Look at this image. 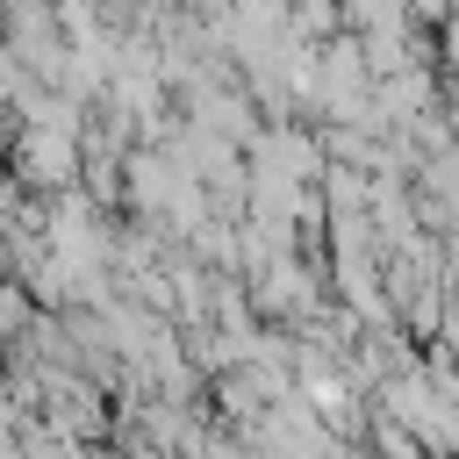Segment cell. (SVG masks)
Returning <instances> with one entry per match:
<instances>
[{
    "label": "cell",
    "instance_id": "obj_1",
    "mask_svg": "<svg viewBox=\"0 0 459 459\" xmlns=\"http://www.w3.org/2000/svg\"><path fill=\"white\" fill-rule=\"evenodd\" d=\"M7 179L29 186L36 201L72 194V186L86 179V136H79V129H14V143H7Z\"/></svg>",
    "mask_w": 459,
    "mask_h": 459
},
{
    "label": "cell",
    "instance_id": "obj_3",
    "mask_svg": "<svg viewBox=\"0 0 459 459\" xmlns=\"http://www.w3.org/2000/svg\"><path fill=\"white\" fill-rule=\"evenodd\" d=\"M344 22L351 36H373V29H409V0H344Z\"/></svg>",
    "mask_w": 459,
    "mask_h": 459
},
{
    "label": "cell",
    "instance_id": "obj_2",
    "mask_svg": "<svg viewBox=\"0 0 459 459\" xmlns=\"http://www.w3.org/2000/svg\"><path fill=\"white\" fill-rule=\"evenodd\" d=\"M323 208H330V222L373 215V172H359V165H330V172H323Z\"/></svg>",
    "mask_w": 459,
    "mask_h": 459
},
{
    "label": "cell",
    "instance_id": "obj_4",
    "mask_svg": "<svg viewBox=\"0 0 459 459\" xmlns=\"http://www.w3.org/2000/svg\"><path fill=\"white\" fill-rule=\"evenodd\" d=\"M186 7H194V14H201V22H215V14H230V7H237V0H186Z\"/></svg>",
    "mask_w": 459,
    "mask_h": 459
}]
</instances>
